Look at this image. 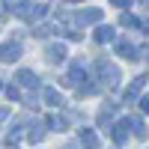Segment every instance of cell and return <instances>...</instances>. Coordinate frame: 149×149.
<instances>
[{
  "label": "cell",
  "mask_w": 149,
  "mask_h": 149,
  "mask_svg": "<svg viewBox=\"0 0 149 149\" xmlns=\"http://www.w3.org/2000/svg\"><path fill=\"white\" fill-rule=\"evenodd\" d=\"M95 21H102V9H86L78 15V24H95Z\"/></svg>",
  "instance_id": "obj_4"
},
{
  "label": "cell",
  "mask_w": 149,
  "mask_h": 149,
  "mask_svg": "<svg viewBox=\"0 0 149 149\" xmlns=\"http://www.w3.org/2000/svg\"><path fill=\"white\" fill-rule=\"evenodd\" d=\"M116 51H119L122 57H134V54H137V51H134V45H131V42H119V45H116Z\"/></svg>",
  "instance_id": "obj_10"
},
{
  "label": "cell",
  "mask_w": 149,
  "mask_h": 149,
  "mask_svg": "<svg viewBox=\"0 0 149 149\" xmlns=\"http://www.w3.org/2000/svg\"><path fill=\"white\" fill-rule=\"evenodd\" d=\"M48 125H51V128H60V131H63V128H66V119H60V116H51V119H48Z\"/></svg>",
  "instance_id": "obj_11"
},
{
  "label": "cell",
  "mask_w": 149,
  "mask_h": 149,
  "mask_svg": "<svg viewBox=\"0 0 149 149\" xmlns=\"http://www.w3.org/2000/svg\"><path fill=\"white\" fill-rule=\"evenodd\" d=\"M81 143H84L86 149H95V146H98V137H95L93 131H81Z\"/></svg>",
  "instance_id": "obj_8"
},
{
  "label": "cell",
  "mask_w": 149,
  "mask_h": 149,
  "mask_svg": "<svg viewBox=\"0 0 149 149\" xmlns=\"http://www.w3.org/2000/svg\"><path fill=\"white\" fill-rule=\"evenodd\" d=\"M12 12H15V18H21V21H39V18H45L48 6L36 3V0H21V3L12 6Z\"/></svg>",
  "instance_id": "obj_1"
},
{
  "label": "cell",
  "mask_w": 149,
  "mask_h": 149,
  "mask_svg": "<svg viewBox=\"0 0 149 149\" xmlns=\"http://www.w3.org/2000/svg\"><path fill=\"white\" fill-rule=\"evenodd\" d=\"M42 95H45V102H48V104H54V107H63V95H60L57 90H45Z\"/></svg>",
  "instance_id": "obj_7"
},
{
  "label": "cell",
  "mask_w": 149,
  "mask_h": 149,
  "mask_svg": "<svg viewBox=\"0 0 149 149\" xmlns=\"http://www.w3.org/2000/svg\"><path fill=\"white\" fill-rule=\"evenodd\" d=\"M21 57V42H6V45H0V60L3 63H12V60H18Z\"/></svg>",
  "instance_id": "obj_2"
},
{
  "label": "cell",
  "mask_w": 149,
  "mask_h": 149,
  "mask_svg": "<svg viewBox=\"0 0 149 149\" xmlns=\"http://www.w3.org/2000/svg\"><path fill=\"white\" fill-rule=\"evenodd\" d=\"M48 60H51V63L66 60V48H63V45H51V48H48Z\"/></svg>",
  "instance_id": "obj_6"
},
{
  "label": "cell",
  "mask_w": 149,
  "mask_h": 149,
  "mask_svg": "<svg viewBox=\"0 0 149 149\" xmlns=\"http://www.w3.org/2000/svg\"><path fill=\"white\" fill-rule=\"evenodd\" d=\"M6 95H9V98H12V102H18V98H21V93H18V90H15V86H9V90H6Z\"/></svg>",
  "instance_id": "obj_13"
},
{
  "label": "cell",
  "mask_w": 149,
  "mask_h": 149,
  "mask_svg": "<svg viewBox=\"0 0 149 149\" xmlns=\"http://www.w3.org/2000/svg\"><path fill=\"white\" fill-rule=\"evenodd\" d=\"M102 81H107V86H116V81H119V69L102 63Z\"/></svg>",
  "instance_id": "obj_3"
},
{
  "label": "cell",
  "mask_w": 149,
  "mask_h": 149,
  "mask_svg": "<svg viewBox=\"0 0 149 149\" xmlns=\"http://www.w3.org/2000/svg\"><path fill=\"white\" fill-rule=\"evenodd\" d=\"M110 3H113V6H128L131 0H110Z\"/></svg>",
  "instance_id": "obj_14"
},
{
  "label": "cell",
  "mask_w": 149,
  "mask_h": 149,
  "mask_svg": "<svg viewBox=\"0 0 149 149\" xmlns=\"http://www.w3.org/2000/svg\"><path fill=\"white\" fill-rule=\"evenodd\" d=\"M15 81H18V84H24V86H36V84H39V78H36L33 72H27V69H21Z\"/></svg>",
  "instance_id": "obj_5"
},
{
  "label": "cell",
  "mask_w": 149,
  "mask_h": 149,
  "mask_svg": "<svg viewBox=\"0 0 149 149\" xmlns=\"http://www.w3.org/2000/svg\"><path fill=\"white\" fill-rule=\"evenodd\" d=\"M137 24V18H131V15H122V27H134Z\"/></svg>",
  "instance_id": "obj_12"
},
{
  "label": "cell",
  "mask_w": 149,
  "mask_h": 149,
  "mask_svg": "<svg viewBox=\"0 0 149 149\" xmlns=\"http://www.w3.org/2000/svg\"><path fill=\"white\" fill-rule=\"evenodd\" d=\"M110 39H113V30L110 27H98L95 30V42H110Z\"/></svg>",
  "instance_id": "obj_9"
},
{
  "label": "cell",
  "mask_w": 149,
  "mask_h": 149,
  "mask_svg": "<svg viewBox=\"0 0 149 149\" xmlns=\"http://www.w3.org/2000/svg\"><path fill=\"white\" fill-rule=\"evenodd\" d=\"M140 107H143V113H149V98H143V102H140Z\"/></svg>",
  "instance_id": "obj_15"
}]
</instances>
